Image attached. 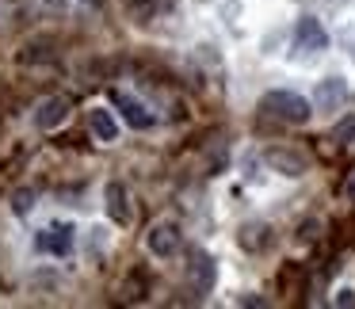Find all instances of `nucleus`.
Wrapping results in <instances>:
<instances>
[{
	"label": "nucleus",
	"instance_id": "1",
	"mask_svg": "<svg viewBox=\"0 0 355 309\" xmlns=\"http://www.w3.org/2000/svg\"><path fill=\"white\" fill-rule=\"evenodd\" d=\"M260 111L263 115H271V118H279V123H291V126H302V123H309V115H313V103L306 100V96H298V92H268L260 100Z\"/></svg>",
	"mask_w": 355,
	"mask_h": 309
},
{
	"label": "nucleus",
	"instance_id": "2",
	"mask_svg": "<svg viewBox=\"0 0 355 309\" xmlns=\"http://www.w3.org/2000/svg\"><path fill=\"white\" fill-rule=\"evenodd\" d=\"M294 50H302V54H321V50H329V35H324V27L313 16L298 19V27H294Z\"/></svg>",
	"mask_w": 355,
	"mask_h": 309
},
{
	"label": "nucleus",
	"instance_id": "3",
	"mask_svg": "<svg viewBox=\"0 0 355 309\" xmlns=\"http://www.w3.org/2000/svg\"><path fill=\"white\" fill-rule=\"evenodd\" d=\"M69 111H73L69 96H50V100H42L39 111H35V126H39V130H58V126L69 118Z\"/></svg>",
	"mask_w": 355,
	"mask_h": 309
},
{
	"label": "nucleus",
	"instance_id": "4",
	"mask_svg": "<svg viewBox=\"0 0 355 309\" xmlns=\"http://www.w3.org/2000/svg\"><path fill=\"white\" fill-rule=\"evenodd\" d=\"M214 279H218V267L207 252H191V263H187V283H191L195 294H210L214 290Z\"/></svg>",
	"mask_w": 355,
	"mask_h": 309
},
{
	"label": "nucleus",
	"instance_id": "5",
	"mask_svg": "<svg viewBox=\"0 0 355 309\" xmlns=\"http://www.w3.org/2000/svg\"><path fill=\"white\" fill-rule=\"evenodd\" d=\"M73 233H77L73 222H58V225H50V229L39 233V248L50 256H69L73 252Z\"/></svg>",
	"mask_w": 355,
	"mask_h": 309
},
{
	"label": "nucleus",
	"instance_id": "6",
	"mask_svg": "<svg viewBox=\"0 0 355 309\" xmlns=\"http://www.w3.org/2000/svg\"><path fill=\"white\" fill-rule=\"evenodd\" d=\"M146 248H149L153 256H161V260H164V256H176V248H180V229H176L172 222H157L153 229L146 233Z\"/></svg>",
	"mask_w": 355,
	"mask_h": 309
},
{
	"label": "nucleus",
	"instance_id": "7",
	"mask_svg": "<svg viewBox=\"0 0 355 309\" xmlns=\"http://www.w3.org/2000/svg\"><path fill=\"white\" fill-rule=\"evenodd\" d=\"M115 107L123 111V118L134 126V130H149V126L157 123V118H153V111H149L141 100H134V96H126V92H115Z\"/></svg>",
	"mask_w": 355,
	"mask_h": 309
},
{
	"label": "nucleus",
	"instance_id": "8",
	"mask_svg": "<svg viewBox=\"0 0 355 309\" xmlns=\"http://www.w3.org/2000/svg\"><path fill=\"white\" fill-rule=\"evenodd\" d=\"M344 100H347V85L340 77H324L321 85L313 88V107H321V111L344 107Z\"/></svg>",
	"mask_w": 355,
	"mask_h": 309
},
{
	"label": "nucleus",
	"instance_id": "9",
	"mask_svg": "<svg viewBox=\"0 0 355 309\" xmlns=\"http://www.w3.org/2000/svg\"><path fill=\"white\" fill-rule=\"evenodd\" d=\"M103 199H107V218L115 225H126L130 222V195H126V187L119 184V179H111L107 187H103Z\"/></svg>",
	"mask_w": 355,
	"mask_h": 309
},
{
	"label": "nucleus",
	"instance_id": "10",
	"mask_svg": "<svg viewBox=\"0 0 355 309\" xmlns=\"http://www.w3.org/2000/svg\"><path fill=\"white\" fill-rule=\"evenodd\" d=\"M88 130H92V138L96 141H115L119 138V123H115V115L111 111H103V107H92V115H88Z\"/></svg>",
	"mask_w": 355,
	"mask_h": 309
},
{
	"label": "nucleus",
	"instance_id": "11",
	"mask_svg": "<svg viewBox=\"0 0 355 309\" xmlns=\"http://www.w3.org/2000/svg\"><path fill=\"white\" fill-rule=\"evenodd\" d=\"M268 164L275 172H283V176H302V172H306V161H302L298 153H291V149H271Z\"/></svg>",
	"mask_w": 355,
	"mask_h": 309
},
{
	"label": "nucleus",
	"instance_id": "12",
	"mask_svg": "<svg viewBox=\"0 0 355 309\" xmlns=\"http://www.w3.org/2000/svg\"><path fill=\"white\" fill-rule=\"evenodd\" d=\"M180 8V0H138L134 4V16L138 19H161V16H172Z\"/></svg>",
	"mask_w": 355,
	"mask_h": 309
},
{
	"label": "nucleus",
	"instance_id": "13",
	"mask_svg": "<svg viewBox=\"0 0 355 309\" xmlns=\"http://www.w3.org/2000/svg\"><path fill=\"white\" fill-rule=\"evenodd\" d=\"M263 233H268V225H241V248H248V252H260L263 245H268V237H263Z\"/></svg>",
	"mask_w": 355,
	"mask_h": 309
},
{
	"label": "nucleus",
	"instance_id": "14",
	"mask_svg": "<svg viewBox=\"0 0 355 309\" xmlns=\"http://www.w3.org/2000/svg\"><path fill=\"white\" fill-rule=\"evenodd\" d=\"M146 275H141V271H134L130 279H126V286H123V301H141L146 298Z\"/></svg>",
	"mask_w": 355,
	"mask_h": 309
},
{
	"label": "nucleus",
	"instance_id": "15",
	"mask_svg": "<svg viewBox=\"0 0 355 309\" xmlns=\"http://www.w3.org/2000/svg\"><path fill=\"white\" fill-rule=\"evenodd\" d=\"M332 141H336V145H347V141H355V115L340 118V123L332 126Z\"/></svg>",
	"mask_w": 355,
	"mask_h": 309
},
{
	"label": "nucleus",
	"instance_id": "16",
	"mask_svg": "<svg viewBox=\"0 0 355 309\" xmlns=\"http://www.w3.org/2000/svg\"><path fill=\"white\" fill-rule=\"evenodd\" d=\"M12 210H16L19 218L31 214V210H35V191H16V199H12Z\"/></svg>",
	"mask_w": 355,
	"mask_h": 309
},
{
	"label": "nucleus",
	"instance_id": "17",
	"mask_svg": "<svg viewBox=\"0 0 355 309\" xmlns=\"http://www.w3.org/2000/svg\"><path fill=\"white\" fill-rule=\"evenodd\" d=\"M332 301H336V306H355V290H352V286H344V290H336V298H332Z\"/></svg>",
	"mask_w": 355,
	"mask_h": 309
},
{
	"label": "nucleus",
	"instance_id": "18",
	"mask_svg": "<svg viewBox=\"0 0 355 309\" xmlns=\"http://www.w3.org/2000/svg\"><path fill=\"white\" fill-rule=\"evenodd\" d=\"M344 195H347V199H352V202H355V176H352V179H347V187H344Z\"/></svg>",
	"mask_w": 355,
	"mask_h": 309
}]
</instances>
